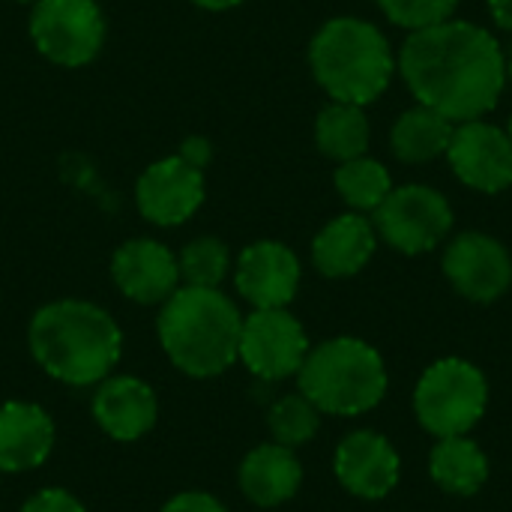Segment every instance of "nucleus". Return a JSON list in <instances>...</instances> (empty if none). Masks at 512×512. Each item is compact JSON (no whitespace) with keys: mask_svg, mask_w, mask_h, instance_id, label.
I'll list each match as a JSON object with an SVG mask.
<instances>
[{"mask_svg":"<svg viewBox=\"0 0 512 512\" xmlns=\"http://www.w3.org/2000/svg\"><path fill=\"white\" fill-rule=\"evenodd\" d=\"M54 450V420L33 402L0 405V474L39 468Z\"/></svg>","mask_w":512,"mask_h":512,"instance_id":"nucleus-17","label":"nucleus"},{"mask_svg":"<svg viewBox=\"0 0 512 512\" xmlns=\"http://www.w3.org/2000/svg\"><path fill=\"white\" fill-rule=\"evenodd\" d=\"M432 480L450 495H477L489 480L486 453L465 435L441 438L429 459Z\"/></svg>","mask_w":512,"mask_h":512,"instance_id":"nucleus-20","label":"nucleus"},{"mask_svg":"<svg viewBox=\"0 0 512 512\" xmlns=\"http://www.w3.org/2000/svg\"><path fill=\"white\" fill-rule=\"evenodd\" d=\"M318 84L348 105L375 102L393 78V51L384 33L360 18L327 21L309 48Z\"/></svg>","mask_w":512,"mask_h":512,"instance_id":"nucleus-4","label":"nucleus"},{"mask_svg":"<svg viewBox=\"0 0 512 512\" xmlns=\"http://www.w3.org/2000/svg\"><path fill=\"white\" fill-rule=\"evenodd\" d=\"M387 18L408 30H423L441 24L453 15L459 0H378Z\"/></svg>","mask_w":512,"mask_h":512,"instance_id":"nucleus-26","label":"nucleus"},{"mask_svg":"<svg viewBox=\"0 0 512 512\" xmlns=\"http://www.w3.org/2000/svg\"><path fill=\"white\" fill-rule=\"evenodd\" d=\"M243 495L258 507H279L291 501L300 492L303 468L294 456V450L282 444H258L246 453L237 471Z\"/></svg>","mask_w":512,"mask_h":512,"instance_id":"nucleus-18","label":"nucleus"},{"mask_svg":"<svg viewBox=\"0 0 512 512\" xmlns=\"http://www.w3.org/2000/svg\"><path fill=\"white\" fill-rule=\"evenodd\" d=\"M447 156L459 180L477 192H504L512 186V144L498 126L480 120L462 123L453 129Z\"/></svg>","mask_w":512,"mask_h":512,"instance_id":"nucleus-11","label":"nucleus"},{"mask_svg":"<svg viewBox=\"0 0 512 512\" xmlns=\"http://www.w3.org/2000/svg\"><path fill=\"white\" fill-rule=\"evenodd\" d=\"M489 12L504 30H512V0H489Z\"/></svg>","mask_w":512,"mask_h":512,"instance_id":"nucleus-29","label":"nucleus"},{"mask_svg":"<svg viewBox=\"0 0 512 512\" xmlns=\"http://www.w3.org/2000/svg\"><path fill=\"white\" fill-rule=\"evenodd\" d=\"M444 273L459 294L477 303L498 300L512 282V261L507 249L486 234H462L444 252Z\"/></svg>","mask_w":512,"mask_h":512,"instance_id":"nucleus-12","label":"nucleus"},{"mask_svg":"<svg viewBox=\"0 0 512 512\" xmlns=\"http://www.w3.org/2000/svg\"><path fill=\"white\" fill-rule=\"evenodd\" d=\"M18 512H87V510H84V504H81L72 492L51 486V489H42V492L30 495V498L21 504V510Z\"/></svg>","mask_w":512,"mask_h":512,"instance_id":"nucleus-27","label":"nucleus"},{"mask_svg":"<svg viewBox=\"0 0 512 512\" xmlns=\"http://www.w3.org/2000/svg\"><path fill=\"white\" fill-rule=\"evenodd\" d=\"M315 141L321 153L330 159H339V162L357 159L369 147V120L360 111V105L333 102L318 114Z\"/></svg>","mask_w":512,"mask_h":512,"instance_id":"nucleus-22","label":"nucleus"},{"mask_svg":"<svg viewBox=\"0 0 512 512\" xmlns=\"http://www.w3.org/2000/svg\"><path fill=\"white\" fill-rule=\"evenodd\" d=\"M156 330L168 360L189 378H216L240 360L243 318L219 288H177Z\"/></svg>","mask_w":512,"mask_h":512,"instance_id":"nucleus-3","label":"nucleus"},{"mask_svg":"<svg viewBox=\"0 0 512 512\" xmlns=\"http://www.w3.org/2000/svg\"><path fill=\"white\" fill-rule=\"evenodd\" d=\"M111 279L132 303L156 306L180 288V267L168 246L156 240H129L111 258Z\"/></svg>","mask_w":512,"mask_h":512,"instance_id":"nucleus-14","label":"nucleus"},{"mask_svg":"<svg viewBox=\"0 0 512 512\" xmlns=\"http://www.w3.org/2000/svg\"><path fill=\"white\" fill-rule=\"evenodd\" d=\"M135 201L144 219L153 225H180L204 201V174L192 156H168L153 162L135 189Z\"/></svg>","mask_w":512,"mask_h":512,"instance_id":"nucleus-10","label":"nucleus"},{"mask_svg":"<svg viewBox=\"0 0 512 512\" xmlns=\"http://www.w3.org/2000/svg\"><path fill=\"white\" fill-rule=\"evenodd\" d=\"M267 426H270V435H273L276 444L294 450V447L309 444V441L318 435L321 411H318L303 393H291V396H282V399L270 408Z\"/></svg>","mask_w":512,"mask_h":512,"instance_id":"nucleus-24","label":"nucleus"},{"mask_svg":"<svg viewBox=\"0 0 512 512\" xmlns=\"http://www.w3.org/2000/svg\"><path fill=\"white\" fill-rule=\"evenodd\" d=\"M18 3H36V0H18Z\"/></svg>","mask_w":512,"mask_h":512,"instance_id":"nucleus-32","label":"nucleus"},{"mask_svg":"<svg viewBox=\"0 0 512 512\" xmlns=\"http://www.w3.org/2000/svg\"><path fill=\"white\" fill-rule=\"evenodd\" d=\"M159 512H228L222 501H216L207 492H180L174 495Z\"/></svg>","mask_w":512,"mask_h":512,"instance_id":"nucleus-28","label":"nucleus"},{"mask_svg":"<svg viewBox=\"0 0 512 512\" xmlns=\"http://www.w3.org/2000/svg\"><path fill=\"white\" fill-rule=\"evenodd\" d=\"M510 75H512V54H510Z\"/></svg>","mask_w":512,"mask_h":512,"instance_id":"nucleus-33","label":"nucleus"},{"mask_svg":"<svg viewBox=\"0 0 512 512\" xmlns=\"http://www.w3.org/2000/svg\"><path fill=\"white\" fill-rule=\"evenodd\" d=\"M381 237L405 255L435 249L453 228V210L441 192L429 186H402L375 210Z\"/></svg>","mask_w":512,"mask_h":512,"instance_id":"nucleus-8","label":"nucleus"},{"mask_svg":"<svg viewBox=\"0 0 512 512\" xmlns=\"http://www.w3.org/2000/svg\"><path fill=\"white\" fill-rule=\"evenodd\" d=\"M93 420L114 441H138L159 420V402L150 384L132 375H108L93 396Z\"/></svg>","mask_w":512,"mask_h":512,"instance_id":"nucleus-16","label":"nucleus"},{"mask_svg":"<svg viewBox=\"0 0 512 512\" xmlns=\"http://www.w3.org/2000/svg\"><path fill=\"white\" fill-rule=\"evenodd\" d=\"M177 267H180V282L183 285H189V288H219V282L228 276L231 258H228V249H225L222 240L201 237V240L189 243L180 252Z\"/></svg>","mask_w":512,"mask_h":512,"instance_id":"nucleus-25","label":"nucleus"},{"mask_svg":"<svg viewBox=\"0 0 512 512\" xmlns=\"http://www.w3.org/2000/svg\"><path fill=\"white\" fill-rule=\"evenodd\" d=\"M309 354L303 324L285 309H255L243 318L240 360L261 381H282L300 372Z\"/></svg>","mask_w":512,"mask_h":512,"instance_id":"nucleus-9","label":"nucleus"},{"mask_svg":"<svg viewBox=\"0 0 512 512\" xmlns=\"http://www.w3.org/2000/svg\"><path fill=\"white\" fill-rule=\"evenodd\" d=\"M336 189L354 210H378L393 192V180L381 162L357 156L342 162V168L336 171Z\"/></svg>","mask_w":512,"mask_h":512,"instance_id":"nucleus-23","label":"nucleus"},{"mask_svg":"<svg viewBox=\"0 0 512 512\" xmlns=\"http://www.w3.org/2000/svg\"><path fill=\"white\" fill-rule=\"evenodd\" d=\"M27 342L39 369L69 387H96L114 372L123 354L117 321L87 300L42 306L30 321Z\"/></svg>","mask_w":512,"mask_h":512,"instance_id":"nucleus-2","label":"nucleus"},{"mask_svg":"<svg viewBox=\"0 0 512 512\" xmlns=\"http://www.w3.org/2000/svg\"><path fill=\"white\" fill-rule=\"evenodd\" d=\"M30 36L51 63L84 66L102 48L105 18L93 0H36Z\"/></svg>","mask_w":512,"mask_h":512,"instance_id":"nucleus-7","label":"nucleus"},{"mask_svg":"<svg viewBox=\"0 0 512 512\" xmlns=\"http://www.w3.org/2000/svg\"><path fill=\"white\" fill-rule=\"evenodd\" d=\"M234 282L255 309H285L300 288V261L288 246L261 240L240 252Z\"/></svg>","mask_w":512,"mask_h":512,"instance_id":"nucleus-13","label":"nucleus"},{"mask_svg":"<svg viewBox=\"0 0 512 512\" xmlns=\"http://www.w3.org/2000/svg\"><path fill=\"white\" fill-rule=\"evenodd\" d=\"M195 6H204V9H213V12H219V9H231V6H240L243 0H192Z\"/></svg>","mask_w":512,"mask_h":512,"instance_id":"nucleus-30","label":"nucleus"},{"mask_svg":"<svg viewBox=\"0 0 512 512\" xmlns=\"http://www.w3.org/2000/svg\"><path fill=\"white\" fill-rule=\"evenodd\" d=\"M300 393L324 414L357 417L372 411L387 393L381 354L351 336L309 348L300 372Z\"/></svg>","mask_w":512,"mask_h":512,"instance_id":"nucleus-5","label":"nucleus"},{"mask_svg":"<svg viewBox=\"0 0 512 512\" xmlns=\"http://www.w3.org/2000/svg\"><path fill=\"white\" fill-rule=\"evenodd\" d=\"M372 252H375V231L357 213L333 219L312 243V261L330 279L360 273L369 264Z\"/></svg>","mask_w":512,"mask_h":512,"instance_id":"nucleus-19","label":"nucleus"},{"mask_svg":"<svg viewBox=\"0 0 512 512\" xmlns=\"http://www.w3.org/2000/svg\"><path fill=\"white\" fill-rule=\"evenodd\" d=\"M399 453L390 447V441L378 432L360 429L351 432L339 450H336V477L339 483L366 501L387 498L399 483Z\"/></svg>","mask_w":512,"mask_h":512,"instance_id":"nucleus-15","label":"nucleus"},{"mask_svg":"<svg viewBox=\"0 0 512 512\" xmlns=\"http://www.w3.org/2000/svg\"><path fill=\"white\" fill-rule=\"evenodd\" d=\"M486 399L489 384L483 372L468 360L447 357L423 372L414 393V411L426 432L438 438H456L468 435L480 423Z\"/></svg>","mask_w":512,"mask_h":512,"instance_id":"nucleus-6","label":"nucleus"},{"mask_svg":"<svg viewBox=\"0 0 512 512\" xmlns=\"http://www.w3.org/2000/svg\"><path fill=\"white\" fill-rule=\"evenodd\" d=\"M507 138H510V144H512V117H510V132H507Z\"/></svg>","mask_w":512,"mask_h":512,"instance_id":"nucleus-31","label":"nucleus"},{"mask_svg":"<svg viewBox=\"0 0 512 512\" xmlns=\"http://www.w3.org/2000/svg\"><path fill=\"white\" fill-rule=\"evenodd\" d=\"M399 69L420 105L465 123L492 111L507 81L498 39L477 24L450 18L414 30L399 54Z\"/></svg>","mask_w":512,"mask_h":512,"instance_id":"nucleus-1","label":"nucleus"},{"mask_svg":"<svg viewBox=\"0 0 512 512\" xmlns=\"http://www.w3.org/2000/svg\"><path fill=\"white\" fill-rule=\"evenodd\" d=\"M453 138V120H447L441 111L429 105H417L405 111L393 126V153L402 162H429L441 153H447Z\"/></svg>","mask_w":512,"mask_h":512,"instance_id":"nucleus-21","label":"nucleus"}]
</instances>
